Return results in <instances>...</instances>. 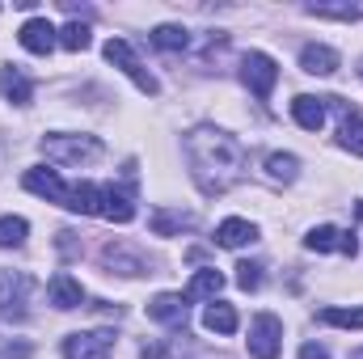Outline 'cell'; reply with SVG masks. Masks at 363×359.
<instances>
[{"mask_svg":"<svg viewBox=\"0 0 363 359\" xmlns=\"http://www.w3.org/2000/svg\"><path fill=\"white\" fill-rule=\"evenodd\" d=\"M216 241H220L224 250H241V245H254V241H258V228H254L250 220L233 216V220H224V224L216 228Z\"/></svg>","mask_w":363,"mask_h":359,"instance_id":"obj_11","label":"cell"},{"mask_svg":"<svg viewBox=\"0 0 363 359\" xmlns=\"http://www.w3.org/2000/svg\"><path fill=\"white\" fill-rule=\"evenodd\" d=\"M0 89H4V97H9V101H17V106H26V101H30V81H26V77H21V68H17V64H4V72H0Z\"/></svg>","mask_w":363,"mask_h":359,"instance_id":"obj_18","label":"cell"},{"mask_svg":"<svg viewBox=\"0 0 363 359\" xmlns=\"http://www.w3.org/2000/svg\"><path fill=\"white\" fill-rule=\"evenodd\" d=\"M283 351V321L274 313H258L250 321V355L254 359H279Z\"/></svg>","mask_w":363,"mask_h":359,"instance_id":"obj_4","label":"cell"},{"mask_svg":"<svg viewBox=\"0 0 363 359\" xmlns=\"http://www.w3.org/2000/svg\"><path fill=\"white\" fill-rule=\"evenodd\" d=\"M220 287H224V275L220 270H199L190 283H186V292H182V300L186 304H194V300H207V296H220Z\"/></svg>","mask_w":363,"mask_h":359,"instance_id":"obj_14","label":"cell"},{"mask_svg":"<svg viewBox=\"0 0 363 359\" xmlns=\"http://www.w3.org/2000/svg\"><path fill=\"white\" fill-rule=\"evenodd\" d=\"M26 233H30V224L21 216H4L0 220V250H17L26 241Z\"/></svg>","mask_w":363,"mask_h":359,"instance_id":"obj_22","label":"cell"},{"mask_svg":"<svg viewBox=\"0 0 363 359\" xmlns=\"http://www.w3.org/2000/svg\"><path fill=\"white\" fill-rule=\"evenodd\" d=\"M106 60H110L114 68H123V72H127V77H131V81H135L144 93H161L157 77H152V72L135 60V51H131V43H127V38H110V43H106Z\"/></svg>","mask_w":363,"mask_h":359,"instance_id":"obj_5","label":"cell"},{"mask_svg":"<svg viewBox=\"0 0 363 359\" xmlns=\"http://www.w3.org/2000/svg\"><path fill=\"white\" fill-rule=\"evenodd\" d=\"M342 148L355 153V157H363V118L359 114H351V118L342 123Z\"/></svg>","mask_w":363,"mask_h":359,"instance_id":"obj_27","label":"cell"},{"mask_svg":"<svg viewBox=\"0 0 363 359\" xmlns=\"http://www.w3.org/2000/svg\"><path fill=\"white\" fill-rule=\"evenodd\" d=\"M203 326H207L211 334H237V309H233V304H207Z\"/></svg>","mask_w":363,"mask_h":359,"instance_id":"obj_19","label":"cell"},{"mask_svg":"<svg viewBox=\"0 0 363 359\" xmlns=\"http://www.w3.org/2000/svg\"><path fill=\"white\" fill-rule=\"evenodd\" d=\"M101 216H106V220H114V224H127V220L135 216V203H131L123 190L101 186Z\"/></svg>","mask_w":363,"mask_h":359,"instance_id":"obj_15","label":"cell"},{"mask_svg":"<svg viewBox=\"0 0 363 359\" xmlns=\"http://www.w3.org/2000/svg\"><path fill=\"white\" fill-rule=\"evenodd\" d=\"M267 170H271V178L291 182L296 178V170H300V161H296L291 153H274V157H267Z\"/></svg>","mask_w":363,"mask_h":359,"instance_id":"obj_26","label":"cell"},{"mask_svg":"<svg viewBox=\"0 0 363 359\" xmlns=\"http://www.w3.org/2000/svg\"><path fill=\"white\" fill-rule=\"evenodd\" d=\"M17 43H21L30 55H51V47L60 43V30H55L47 17H30V21L21 26V34H17Z\"/></svg>","mask_w":363,"mask_h":359,"instance_id":"obj_8","label":"cell"},{"mask_svg":"<svg viewBox=\"0 0 363 359\" xmlns=\"http://www.w3.org/2000/svg\"><path fill=\"white\" fill-rule=\"evenodd\" d=\"M101 258H106L110 267H123V275H144V270H148L140 254H131V250H123V245H110V250H106Z\"/></svg>","mask_w":363,"mask_h":359,"instance_id":"obj_21","label":"cell"},{"mask_svg":"<svg viewBox=\"0 0 363 359\" xmlns=\"http://www.w3.org/2000/svg\"><path fill=\"white\" fill-rule=\"evenodd\" d=\"M68 211H81V216H101V186H93V182H81V186H72Z\"/></svg>","mask_w":363,"mask_h":359,"instance_id":"obj_17","label":"cell"},{"mask_svg":"<svg viewBox=\"0 0 363 359\" xmlns=\"http://www.w3.org/2000/svg\"><path fill=\"white\" fill-rule=\"evenodd\" d=\"M26 296H30V275L0 270V313L9 321H21L26 317Z\"/></svg>","mask_w":363,"mask_h":359,"instance_id":"obj_7","label":"cell"},{"mask_svg":"<svg viewBox=\"0 0 363 359\" xmlns=\"http://www.w3.org/2000/svg\"><path fill=\"white\" fill-rule=\"evenodd\" d=\"M237 283H241L245 292H258V287H262V267H258V263H241V267H237Z\"/></svg>","mask_w":363,"mask_h":359,"instance_id":"obj_29","label":"cell"},{"mask_svg":"<svg viewBox=\"0 0 363 359\" xmlns=\"http://www.w3.org/2000/svg\"><path fill=\"white\" fill-rule=\"evenodd\" d=\"M60 47H64V51H85V47H89V26H85V21H68V26L60 30Z\"/></svg>","mask_w":363,"mask_h":359,"instance_id":"obj_24","label":"cell"},{"mask_svg":"<svg viewBox=\"0 0 363 359\" xmlns=\"http://www.w3.org/2000/svg\"><path fill=\"white\" fill-rule=\"evenodd\" d=\"M241 81L250 85V93H254L258 101H267L274 93V81H279V64H274L267 51H250V55L241 60Z\"/></svg>","mask_w":363,"mask_h":359,"instance_id":"obj_3","label":"cell"},{"mask_svg":"<svg viewBox=\"0 0 363 359\" xmlns=\"http://www.w3.org/2000/svg\"><path fill=\"white\" fill-rule=\"evenodd\" d=\"M43 153L55 157V161L81 165V161H97L101 157V140L97 136H47L43 140Z\"/></svg>","mask_w":363,"mask_h":359,"instance_id":"obj_2","label":"cell"},{"mask_svg":"<svg viewBox=\"0 0 363 359\" xmlns=\"http://www.w3.org/2000/svg\"><path fill=\"white\" fill-rule=\"evenodd\" d=\"M321 321L325 326H342V330H363V309H325Z\"/></svg>","mask_w":363,"mask_h":359,"instance_id":"obj_25","label":"cell"},{"mask_svg":"<svg viewBox=\"0 0 363 359\" xmlns=\"http://www.w3.org/2000/svg\"><path fill=\"white\" fill-rule=\"evenodd\" d=\"M152 43H157L161 51H186L190 34H186L182 26H157V30H152Z\"/></svg>","mask_w":363,"mask_h":359,"instance_id":"obj_23","label":"cell"},{"mask_svg":"<svg viewBox=\"0 0 363 359\" xmlns=\"http://www.w3.org/2000/svg\"><path fill=\"white\" fill-rule=\"evenodd\" d=\"M114 351V330H85L64 338V359H110Z\"/></svg>","mask_w":363,"mask_h":359,"instance_id":"obj_6","label":"cell"},{"mask_svg":"<svg viewBox=\"0 0 363 359\" xmlns=\"http://www.w3.org/2000/svg\"><path fill=\"white\" fill-rule=\"evenodd\" d=\"M300 68L313 72V77H330V72H338V51L325 47V43H308L300 51Z\"/></svg>","mask_w":363,"mask_h":359,"instance_id":"obj_10","label":"cell"},{"mask_svg":"<svg viewBox=\"0 0 363 359\" xmlns=\"http://www.w3.org/2000/svg\"><path fill=\"white\" fill-rule=\"evenodd\" d=\"M47 296H51V304H55V309H64V313H68V309H81L85 287H81L72 275H55V279H51V287H47Z\"/></svg>","mask_w":363,"mask_h":359,"instance_id":"obj_13","label":"cell"},{"mask_svg":"<svg viewBox=\"0 0 363 359\" xmlns=\"http://www.w3.org/2000/svg\"><path fill=\"white\" fill-rule=\"evenodd\" d=\"M304 245L317 250V254H325V250H342V233H338L334 224H321V228H313V233L304 237Z\"/></svg>","mask_w":363,"mask_h":359,"instance_id":"obj_20","label":"cell"},{"mask_svg":"<svg viewBox=\"0 0 363 359\" xmlns=\"http://www.w3.org/2000/svg\"><path fill=\"white\" fill-rule=\"evenodd\" d=\"M26 190H34V194H43V199H51V203H60V207H68V199H72V190L64 186V178L55 174V170H26Z\"/></svg>","mask_w":363,"mask_h":359,"instance_id":"obj_9","label":"cell"},{"mask_svg":"<svg viewBox=\"0 0 363 359\" xmlns=\"http://www.w3.org/2000/svg\"><path fill=\"white\" fill-rule=\"evenodd\" d=\"M300 359H330V351H325L321 343H304V347H300Z\"/></svg>","mask_w":363,"mask_h":359,"instance_id":"obj_31","label":"cell"},{"mask_svg":"<svg viewBox=\"0 0 363 359\" xmlns=\"http://www.w3.org/2000/svg\"><path fill=\"white\" fill-rule=\"evenodd\" d=\"M186 157L194 165V182L203 186V194H220L245 174V148L216 127H194L186 136Z\"/></svg>","mask_w":363,"mask_h":359,"instance_id":"obj_1","label":"cell"},{"mask_svg":"<svg viewBox=\"0 0 363 359\" xmlns=\"http://www.w3.org/2000/svg\"><path fill=\"white\" fill-rule=\"evenodd\" d=\"M308 13L313 17H338V21H355L359 17V9H351V4H308Z\"/></svg>","mask_w":363,"mask_h":359,"instance_id":"obj_28","label":"cell"},{"mask_svg":"<svg viewBox=\"0 0 363 359\" xmlns=\"http://www.w3.org/2000/svg\"><path fill=\"white\" fill-rule=\"evenodd\" d=\"M351 359H363V351H355V355H351Z\"/></svg>","mask_w":363,"mask_h":359,"instance_id":"obj_33","label":"cell"},{"mask_svg":"<svg viewBox=\"0 0 363 359\" xmlns=\"http://www.w3.org/2000/svg\"><path fill=\"white\" fill-rule=\"evenodd\" d=\"M342 254H351V258H355V254H359V241H355V237H351V233H342Z\"/></svg>","mask_w":363,"mask_h":359,"instance_id":"obj_32","label":"cell"},{"mask_svg":"<svg viewBox=\"0 0 363 359\" xmlns=\"http://www.w3.org/2000/svg\"><path fill=\"white\" fill-rule=\"evenodd\" d=\"M190 224H194L190 216H157V220H152V233L169 237V233H178V228H190Z\"/></svg>","mask_w":363,"mask_h":359,"instance_id":"obj_30","label":"cell"},{"mask_svg":"<svg viewBox=\"0 0 363 359\" xmlns=\"http://www.w3.org/2000/svg\"><path fill=\"white\" fill-rule=\"evenodd\" d=\"M291 118H296L304 131H321V123H325V97H308V93H300V97L291 101Z\"/></svg>","mask_w":363,"mask_h":359,"instance_id":"obj_12","label":"cell"},{"mask_svg":"<svg viewBox=\"0 0 363 359\" xmlns=\"http://www.w3.org/2000/svg\"><path fill=\"white\" fill-rule=\"evenodd\" d=\"M148 317H152V321H165V326H178V321H186V300L174 296V292H161V296L148 304Z\"/></svg>","mask_w":363,"mask_h":359,"instance_id":"obj_16","label":"cell"}]
</instances>
